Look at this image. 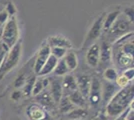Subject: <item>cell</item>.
Listing matches in <instances>:
<instances>
[{"label": "cell", "instance_id": "cell-34", "mask_svg": "<svg viewBox=\"0 0 134 120\" xmlns=\"http://www.w3.org/2000/svg\"><path fill=\"white\" fill-rule=\"evenodd\" d=\"M123 14L125 15V17L128 19L130 22L133 23V19H134V16H133V6H129V7H126L125 8V10L123 12Z\"/></svg>", "mask_w": 134, "mask_h": 120}, {"label": "cell", "instance_id": "cell-18", "mask_svg": "<svg viewBox=\"0 0 134 120\" xmlns=\"http://www.w3.org/2000/svg\"><path fill=\"white\" fill-rule=\"evenodd\" d=\"M57 62H58V59L55 58L54 56H52L50 54L49 57L47 58L46 62L44 63V65L42 66L41 70L39 71V73L37 74V76H39V77H45V76H47V75H49L50 73H52L54 71V69H55Z\"/></svg>", "mask_w": 134, "mask_h": 120}, {"label": "cell", "instance_id": "cell-6", "mask_svg": "<svg viewBox=\"0 0 134 120\" xmlns=\"http://www.w3.org/2000/svg\"><path fill=\"white\" fill-rule=\"evenodd\" d=\"M25 113L29 120H52L48 111L37 103H33L27 106Z\"/></svg>", "mask_w": 134, "mask_h": 120}, {"label": "cell", "instance_id": "cell-1", "mask_svg": "<svg viewBox=\"0 0 134 120\" xmlns=\"http://www.w3.org/2000/svg\"><path fill=\"white\" fill-rule=\"evenodd\" d=\"M133 84L129 83L126 87L119 89L106 104L105 114L107 118L117 119L119 116L124 114V112L133 105Z\"/></svg>", "mask_w": 134, "mask_h": 120}, {"label": "cell", "instance_id": "cell-24", "mask_svg": "<svg viewBox=\"0 0 134 120\" xmlns=\"http://www.w3.org/2000/svg\"><path fill=\"white\" fill-rule=\"evenodd\" d=\"M35 80H36V75H30V76L27 77L25 84L21 88L23 96H30L31 95V92H32V88H33Z\"/></svg>", "mask_w": 134, "mask_h": 120}, {"label": "cell", "instance_id": "cell-21", "mask_svg": "<svg viewBox=\"0 0 134 120\" xmlns=\"http://www.w3.org/2000/svg\"><path fill=\"white\" fill-rule=\"evenodd\" d=\"M70 102L72 103L75 107H78V108H86V101L87 99L83 97V95L78 91H73L70 94L67 95Z\"/></svg>", "mask_w": 134, "mask_h": 120}, {"label": "cell", "instance_id": "cell-30", "mask_svg": "<svg viewBox=\"0 0 134 120\" xmlns=\"http://www.w3.org/2000/svg\"><path fill=\"white\" fill-rule=\"evenodd\" d=\"M6 11V13L8 14V16L9 17H13V16H15L16 15V7L14 5V3L11 2V1H9V2H7V4L5 6V9H4Z\"/></svg>", "mask_w": 134, "mask_h": 120}, {"label": "cell", "instance_id": "cell-28", "mask_svg": "<svg viewBox=\"0 0 134 120\" xmlns=\"http://www.w3.org/2000/svg\"><path fill=\"white\" fill-rule=\"evenodd\" d=\"M43 90H45V88H44V86H43L42 81H41V78L36 79L35 80V82H34V85H33V88H32L31 95H32V96H37V95L40 94Z\"/></svg>", "mask_w": 134, "mask_h": 120}, {"label": "cell", "instance_id": "cell-14", "mask_svg": "<svg viewBox=\"0 0 134 120\" xmlns=\"http://www.w3.org/2000/svg\"><path fill=\"white\" fill-rule=\"evenodd\" d=\"M50 89H49V92H50L51 96L53 98L54 102L57 105L58 102L60 101L61 97L63 96V89H62V84H61V78H57V77H54L53 79H49V86Z\"/></svg>", "mask_w": 134, "mask_h": 120}, {"label": "cell", "instance_id": "cell-32", "mask_svg": "<svg viewBox=\"0 0 134 120\" xmlns=\"http://www.w3.org/2000/svg\"><path fill=\"white\" fill-rule=\"evenodd\" d=\"M9 47L7 45H5L2 41H0V66H1V64L3 62V60H4V58H5L6 54H7V52L9 51Z\"/></svg>", "mask_w": 134, "mask_h": 120}, {"label": "cell", "instance_id": "cell-37", "mask_svg": "<svg viewBox=\"0 0 134 120\" xmlns=\"http://www.w3.org/2000/svg\"><path fill=\"white\" fill-rule=\"evenodd\" d=\"M5 2V0H0V4H3Z\"/></svg>", "mask_w": 134, "mask_h": 120}, {"label": "cell", "instance_id": "cell-35", "mask_svg": "<svg viewBox=\"0 0 134 120\" xmlns=\"http://www.w3.org/2000/svg\"><path fill=\"white\" fill-rule=\"evenodd\" d=\"M9 18L8 14L6 13V11L3 9L0 11V35H1V30H2V27L4 25V23L6 22V20Z\"/></svg>", "mask_w": 134, "mask_h": 120}, {"label": "cell", "instance_id": "cell-13", "mask_svg": "<svg viewBox=\"0 0 134 120\" xmlns=\"http://www.w3.org/2000/svg\"><path fill=\"white\" fill-rule=\"evenodd\" d=\"M45 42L48 44L49 47H61V48H65L67 50L72 48L71 41L63 35H51L47 38Z\"/></svg>", "mask_w": 134, "mask_h": 120}, {"label": "cell", "instance_id": "cell-8", "mask_svg": "<svg viewBox=\"0 0 134 120\" xmlns=\"http://www.w3.org/2000/svg\"><path fill=\"white\" fill-rule=\"evenodd\" d=\"M118 90L119 88L115 82H108L103 80L101 82V102L106 105Z\"/></svg>", "mask_w": 134, "mask_h": 120}, {"label": "cell", "instance_id": "cell-36", "mask_svg": "<svg viewBox=\"0 0 134 120\" xmlns=\"http://www.w3.org/2000/svg\"><path fill=\"white\" fill-rule=\"evenodd\" d=\"M23 96V93L22 91L20 90V89H16L15 91L12 92L11 94V99L13 100V101H15V102H17V101H19L21 98H22Z\"/></svg>", "mask_w": 134, "mask_h": 120}, {"label": "cell", "instance_id": "cell-33", "mask_svg": "<svg viewBox=\"0 0 134 120\" xmlns=\"http://www.w3.org/2000/svg\"><path fill=\"white\" fill-rule=\"evenodd\" d=\"M122 75L124 76V77H126V79L128 80L129 82L133 81V78H134V69H133V67H131V68H127V69H125V70H123Z\"/></svg>", "mask_w": 134, "mask_h": 120}, {"label": "cell", "instance_id": "cell-23", "mask_svg": "<svg viewBox=\"0 0 134 120\" xmlns=\"http://www.w3.org/2000/svg\"><path fill=\"white\" fill-rule=\"evenodd\" d=\"M57 105H58L59 111H60L61 113H63V114H67V113L70 112L72 109L75 108V106L70 102V100H69L68 96L65 95V94H63V96L61 97L60 101L58 102Z\"/></svg>", "mask_w": 134, "mask_h": 120}, {"label": "cell", "instance_id": "cell-4", "mask_svg": "<svg viewBox=\"0 0 134 120\" xmlns=\"http://www.w3.org/2000/svg\"><path fill=\"white\" fill-rule=\"evenodd\" d=\"M19 34L20 31L16 17L15 16L9 17L2 27L0 41H2L9 48H11L19 41Z\"/></svg>", "mask_w": 134, "mask_h": 120}, {"label": "cell", "instance_id": "cell-3", "mask_svg": "<svg viewBox=\"0 0 134 120\" xmlns=\"http://www.w3.org/2000/svg\"><path fill=\"white\" fill-rule=\"evenodd\" d=\"M21 56H22V41L19 39L16 44L11 47L9 51L7 52L5 58L0 66V81L18 65Z\"/></svg>", "mask_w": 134, "mask_h": 120}, {"label": "cell", "instance_id": "cell-29", "mask_svg": "<svg viewBox=\"0 0 134 120\" xmlns=\"http://www.w3.org/2000/svg\"><path fill=\"white\" fill-rule=\"evenodd\" d=\"M27 77V74H25V73H21V74L18 75L16 77V79H15V81H14V87L16 89H21L24 86V84H25Z\"/></svg>", "mask_w": 134, "mask_h": 120}, {"label": "cell", "instance_id": "cell-5", "mask_svg": "<svg viewBox=\"0 0 134 120\" xmlns=\"http://www.w3.org/2000/svg\"><path fill=\"white\" fill-rule=\"evenodd\" d=\"M105 13H102L98 17L94 20V22L92 23L91 27L89 28L86 37L84 39L82 43V49H87L88 47L96 43V40L99 39L101 34L103 33V20H104Z\"/></svg>", "mask_w": 134, "mask_h": 120}, {"label": "cell", "instance_id": "cell-7", "mask_svg": "<svg viewBox=\"0 0 134 120\" xmlns=\"http://www.w3.org/2000/svg\"><path fill=\"white\" fill-rule=\"evenodd\" d=\"M87 100L91 107H98L101 103V82L97 77L91 78V86Z\"/></svg>", "mask_w": 134, "mask_h": 120}, {"label": "cell", "instance_id": "cell-12", "mask_svg": "<svg viewBox=\"0 0 134 120\" xmlns=\"http://www.w3.org/2000/svg\"><path fill=\"white\" fill-rule=\"evenodd\" d=\"M77 84V90H78L84 98L88 97L90 91V86H91V77L89 75L84 74V73H78L74 76Z\"/></svg>", "mask_w": 134, "mask_h": 120}, {"label": "cell", "instance_id": "cell-31", "mask_svg": "<svg viewBox=\"0 0 134 120\" xmlns=\"http://www.w3.org/2000/svg\"><path fill=\"white\" fill-rule=\"evenodd\" d=\"M129 82L128 80L126 79V77H124L122 74L121 75H118L117 79H116V81H115V84L118 86V88L119 89H121V88H124V87H126V86L128 85Z\"/></svg>", "mask_w": 134, "mask_h": 120}, {"label": "cell", "instance_id": "cell-20", "mask_svg": "<svg viewBox=\"0 0 134 120\" xmlns=\"http://www.w3.org/2000/svg\"><path fill=\"white\" fill-rule=\"evenodd\" d=\"M121 14V11L119 9H115L112 10L109 13L105 14L104 16V20H103V33L107 32L110 27L113 25V23L115 22V20L117 19V17Z\"/></svg>", "mask_w": 134, "mask_h": 120}, {"label": "cell", "instance_id": "cell-2", "mask_svg": "<svg viewBox=\"0 0 134 120\" xmlns=\"http://www.w3.org/2000/svg\"><path fill=\"white\" fill-rule=\"evenodd\" d=\"M130 32H133V23L130 22L121 12V14L117 17L110 29L104 33V40L108 43H113L120 37L124 36L125 34H128Z\"/></svg>", "mask_w": 134, "mask_h": 120}, {"label": "cell", "instance_id": "cell-25", "mask_svg": "<svg viewBox=\"0 0 134 120\" xmlns=\"http://www.w3.org/2000/svg\"><path fill=\"white\" fill-rule=\"evenodd\" d=\"M53 73H54L57 77H63V76H65L66 74L69 73V70L67 68L66 64L64 62L63 58L58 60V62L56 64V67H55V69H54V71H53Z\"/></svg>", "mask_w": 134, "mask_h": 120}, {"label": "cell", "instance_id": "cell-15", "mask_svg": "<svg viewBox=\"0 0 134 120\" xmlns=\"http://www.w3.org/2000/svg\"><path fill=\"white\" fill-rule=\"evenodd\" d=\"M36 97V101L37 104H39L40 106H42L45 110H51V109L55 108L56 104L53 100V98L51 96L49 90H43L40 94H38Z\"/></svg>", "mask_w": 134, "mask_h": 120}, {"label": "cell", "instance_id": "cell-19", "mask_svg": "<svg viewBox=\"0 0 134 120\" xmlns=\"http://www.w3.org/2000/svg\"><path fill=\"white\" fill-rule=\"evenodd\" d=\"M63 60L66 64L67 68L69 70V72H72L78 66V58L76 53L72 50H67L65 56L63 57Z\"/></svg>", "mask_w": 134, "mask_h": 120}, {"label": "cell", "instance_id": "cell-26", "mask_svg": "<svg viewBox=\"0 0 134 120\" xmlns=\"http://www.w3.org/2000/svg\"><path fill=\"white\" fill-rule=\"evenodd\" d=\"M118 77V72L115 68L107 67L103 72V79L108 82H115Z\"/></svg>", "mask_w": 134, "mask_h": 120}, {"label": "cell", "instance_id": "cell-16", "mask_svg": "<svg viewBox=\"0 0 134 120\" xmlns=\"http://www.w3.org/2000/svg\"><path fill=\"white\" fill-rule=\"evenodd\" d=\"M62 89H63V94L68 95L71 92L76 91L77 90V84H76V80L73 74L68 73L65 76H63L61 79Z\"/></svg>", "mask_w": 134, "mask_h": 120}, {"label": "cell", "instance_id": "cell-22", "mask_svg": "<svg viewBox=\"0 0 134 120\" xmlns=\"http://www.w3.org/2000/svg\"><path fill=\"white\" fill-rule=\"evenodd\" d=\"M66 115L69 120H84L88 117V110L86 108L75 107Z\"/></svg>", "mask_w": 134, "mask_h": 120}, {"label": "cell", "instance_id": "cell-17", "mask_svg": "<svg viewBox=\"0 0 134 120\" xmlns=\"http://www.w3.org/2000/svg\"><path fill=\"white\" fill-rule=\"evenodd\" d=\"M100 46V61L99 64H107L110 62L112 59V48L111 44L107 41L103 40L102 43L99 44Z\"/></svg>", "mask_w": 134, "mask_h": 120}, {"label": "cell", "instance_id": "cell-27", "mask_svg": "<svg viewBox=\"0 0 134 120\" xmlns=\"http://www.w3.org/2000/svg\"><path fill=\"white\" fill-rule=\"evenodd\" d=\"M67 52V49L65 48H61V47H50V54L52 56H54L55 58H57L58 60L62 59L65 56Z\"/></svg>", "mask_w": 134, "mask_h": 120}, {"label": "cell", "instance_id": "cell-11", "mask_svg": "<svg viewBox=\"0 0 134 120\" xmlns=\"http://www.w3.org/2000/svg\"><path fill=\"white\" fill-rule=\"evenodd\" d=\"M86 63L91 68H96L100 61V46L98 43H94L87 48L86 52Z\"/></svg>", "mask_w": 134, "mask_h": 120}, {"label": "cell", "instance_id": "cell-9", "mask_svg": "<svg viewBox=\"0 0 134 120\" xmlns=\"http://www.w3.org/2000/svg\"><path fill=\"white\" fill-rule=\"evenodd\" d=\"M50 55V47L48 46V44L45 42L44 44H42L40 49L37 52V55L35 58L33 65V70L35 72V75H37L39 73V71L41 70L42 66L44 65V63L46 62L47 58Z\"/></svg>", "mask_w": 134, "mask_h": 120}, {"label": "cell", "instance_id": "cell-10", "mask_svg": "<svg viewBox=\"0 0 134 120\" xmlns=\"http://www.w3.org/2000/svg\"><path fill=\"white\" fill-rule=\"evenodd\" d=\"M112 57L115 59L118 67L121 69H127L133 67V55H129L119 50L112 49Z\"/></svg>", "mask_w": 134, "mask_h": 120}]
</instances>
